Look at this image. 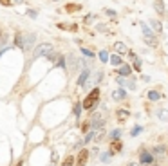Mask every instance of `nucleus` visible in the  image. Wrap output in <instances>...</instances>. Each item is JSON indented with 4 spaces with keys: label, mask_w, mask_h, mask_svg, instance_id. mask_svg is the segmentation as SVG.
<instances>
[{
    "label": "nucleus",
    "mask_w": 168,
    "mask_h": 166,
    "mask_svg": "<svg viewBox=\"0 0 168 166\" xmlns=\"http://www.w3.org/2000/svg\"><path fill=\"white\" fill-rule=\"evenodd\" d=\"M98 98H99V88H92V92L83 99V108H92L98 101Z\"/></svg>",
    "instance_id": "obj_1"
},
{
    "label": "nucleus",
    "mask_w": 168,
    "mask_h": 166,
    "mask_svg": "<svg viewBox=\"0 0 168 166\" xmlns=\"http://www.w3.org/2000/svg\"><path fill=\"white\" fill-rule=\"evenodd\" d=\"M53 52V45L51 43H42V45H38L36 51H35V58H40V56H47V54H51Z\"/></svg>",
    "instance_id": "obj_2"
},
{
    "label": "nucleus",
    "mask_w": 168,
    "mask_h": 166,
    "mask_svg": "<svg viewBox=\"0 0 168 166\" xmlns=\"http://www.w3.org/2000/svg\"><path fill=\"white\" fill-rule=\"evenodd\" d=\"M35 40H36V34H25V38H24V42H22V49H31L33 47V43H35Z\"/></svg>",
    "instance_id": "obj_3"
},
{
    "label": "nucleus",
    "mask_w": 168,
    "mask_h": 166,
    "mask_svg": "<svg viewBox=\"0 0 168 166\" xmlns=\"http://www.w3.org/2000/svg\"><path fill=\"white\" fill-rule=\"evenodd\" d=\"M139 161H141V164H152V163H154V157L150 155L147 150H143V152L139 153Z\"/></svg>",
    "instance_id": "obj_4"
},
{
    "label": "nucleus",
    "mask_w": 168,
    "mask_h": 166,
    "mask_svg": "<svg viewBox=\"0 0 168 166\" xmlns=\"http://www.w3.org/2000/svg\"><path fill=\"white\" fill-rule=\"evenodd\" d=\"M87 157H89V152H87V150H81L80 155H78V163H76V166H85Z\"/></svg>",
    "instance_id": "obj_5"
},
{
    "label": "nucleus",
    "mask_w": 168,
    "mask_h": 166,
    "mask_svg": "<svg viewBox=\"0 0 168 166\" xmlns=\"http://www.w3.org/2000/svg\"><path fill=\"white\" fill-rule=\"evenodd\" d=\"M116 81L119 83V85H123V87H129V88H136V83L132 81V80H127V78H123V76H119Z\"/></svg>",
    "instance_id": "obj_6"
},
{
    "label": "nucleus",
    "mask_w": 168,
    "mask_h": 166,
    "mask_svg": "<svg viewBox=\"0 0 168 166\" xmlns=\"http://www.w3.org/2000/svg\"><path fill=\"white\" fill-rule=\"evenodd\" d=\"M112 98H114L116 101H119V99H125V98H127V92H125L123 88H116V90L112 92Z\"/></svg>",
    "instance_id": "obj_7"
},
{
    "label": "nucleus",
    "mask_w": 168,
    "mask_h": 166,
    "mask_svg": "<svg viewBox=\"0 0 168 166\" xmlns=\"http://www.w3.org/2000/svg\"><path fill=\"white\" fill-rule=\"evenodd\" d=\"M67 65H69V69H71V70H76V67H78V60H76L73 54H69V56H67Z\"/></svg>",
    "instance_id": "obj_8"
},
{
    "label": "nucleus",
    "mask_w": 168,
    "mask_h": 166,
    "mask_svg": "<svg viewBox=\"0 0 168 166\" xmlns=\"http://www.w3.org/2000/svg\"><path fill=\"white\" fill-rule=\"evenodd\" d=\"M89 74H91V72H89V67H85L83 72H81V76H80V80H78V85H83V83L87 81V80H89Z\"/></svg>",
    "instance_id": "obj_9"
},
{
    "label": "nucleus",
    "mask_w": 168,
    "mask_h": 166,
    "mask_svg": "<svg viewBox=\"0 0 168 166\" xmlns=\"http://www.w3.org/2000/svg\"><path fill=\"white\" fill-rule=\"evenodd\" d=\"M143 36H145V42L148 43L150 47H155V45H157V40H155L154 34H143Z\"/></svg>",
    "instance_id": "obj_10"
},
{
    "label": "nucleus",
    "mask_w": 168,
    "mask_h": 166,
    "mask_svg": "<svg viewBox=\"0 0 168 166\" xmlns=\"http://www.w3.org/2000/svg\"><path fill=\"white\" fill-rule=\"evenodd\" d=\"M130 67L129 65H119V74L123 76V78H127V76H130Z\"/></svg>",
    "instance_id": "obj_11"
},
{
    "label": "nucleus",
    "mask_w": 168,
    "mask_h": 166,
    "mask_svg": "<svg viewBox=\"0 0 168 166\" xmlns=\"http://www.w3.org/2000/svg\"><path fill=\"white\" fill-rule=\"evenodd\" d=\"M92 126H94V128H99V126H103V117H101V116H94Z\"/></svg>",
    "instance_id": "obj_12"
},
{
    "label": "nucleus",
    "mask_w": 168,
    "mask_h": 166,
    "mask_svg": "<svg viewBox=\"0 0 168 166\" xmlns=\"http://www.w3.org/2000/svg\"><path fill=\"white\" fill-rule=\"evenodd\" d=\"M121 143H119V141H114V143H112L110 145V153H116V152H121Z\"/></svg>",
    "instance_id": "obj_13"
},
{
    "label": "nucleus",
    "mask_w": 168,
    "mask_h": 166,
    "mask_svg": "<svg viewBox=\"0 0 168 166\" xmlns=\"http://www.w3.org/2000/svg\"><path fill=\"white\" fill-rule=\"evenodd\" d=\"M159 98H161V94H159L157 90H150V92H148V99H150V101H157Z\"/></svg>",
    "instance_id": "obj_14"
},
{
    "label": "nucleus",
    "mask_w": 168,
    "mask_h": 166,
    "mask_svg": "<svg viewBox=\"0 0 168 166\" xmlns=\"http://www.w3.org/2000/svg\"><path fill=\"white\" fill-rule=\"evenodd\" d=\"M109 62H110L114 67H118V65H121V58H119L118 54H114V56H110V60H109Z\"/></svg>",
    "instance_id": "obj_15"
},
{
    "label": "nucleus",
    "mask_w": 168,
    "mask_h": 166,
    "mask_svg": "<svg viewBox=\"0 0 168 166\" xmlns=\"http://www.w3.org/2000/svg\"><path fill=\"white\" fill-rule=\"evenodd\" d=\"M154 7H155V11H159V13H163V11H165V4H163L161 0H155Z\"/></svg>",
    "instance_id": "obj_16"
},
{
    "label": "nucleus",
    "mask_w": 168,
    "mask_h": 166,
    "mask_svg": "<svg viewBox=\"0 0 168 166\" xmlns=\"http://www.w3.org/2000/svg\"><path fill=\"white\" fill-rule=\"evenodd\" d=\"M114 47H116V51H118V52H127V47H125V43H121V42H118Z\"/></svg>",
    "instance_id": "obj_17"
},
{
    "label": "nucleus",
    "mask_w": 168,
    "mask_h": 166,
    "mask_svg": "<svg viewBox=\"0 0 168 166\" xmlns=\"http://www.w3.org/2000/svg\"><path fill=\"white\" fill-rule=\"evenodd\" d=\"M154 152H155V155H159V157H161V155H165V152H166V150H165V146H155V150H154Z\"/></svg>",
    "instance_id": "obj_18"
},
{
    "label": "nucleus",
    "mask_w": 168,
    "mask_h": 166,
    "mask_svg": "<svg viewBox=\"0 0 168 166\" xmlns=\"http://www.w3.org/2000/svg\"><path fill=\"white\" fill-rule=\"evenodd\" d=\"M118 116H119V119L123 121V119L129 117V112H127V110H118Z\"/></svg>",
    "instance_id": "obj_19"
},
{
    "label": "nucleus",
    "mask_w": 168,
    "mask_h": 166,
    "mask_svg": "<svg viewBox=\"0 0 168 166\" xmlns=\"http://www.w3.org/2000/svg\"><path fill=\"white\" fill-rule=\"evenodd\" d=\"M6 42H7V34L6 33H0V47H4Z\"/></svg>",
    "instance_id": "obj_20"
},
{
    "label": "nucleus",
    "mask_w": 168,
    "mask_h": 166,
    "mask_svg": "<svg viewBox=\"0 0 168 166\" xmlns=\"http://www.w3.org/2000/svg\"><path fill=\"white\" fill-rule=\"evenodd\" d=\"M99 60H101V62H109V54H107V51H101V52H99Z\"/></svg>",
    "instance_id": "obj_21"
},
{
    "label": "nucleus",
    "mask_w": 168,
    "mask_h": 166,
    "mask_svg": "<svg viewBox=\"0 0 168 166\" xmlns=\"http://www.w3.org/2000/svg\"><path fill=\"white\" fill-rule=\"evenodd\" d=\"M159 117H161L163 121H168V112L166 110H159Z\"/></svg>",
    "instance_id": "obj_22"
},
{
    "label": "nucleus",
    "mask_w": 168,
    "mask_h": 166,
    "mask_svg": "<svg viewBox=\"0 0 168 166\" xmlns=\"http://www.w3.org/2000/svg\"><path fill=\"white\" fill-rule=\"evenodd\" d=\"M65 9H67V11H78V9H80V5H76V4H69Z\"/></svg>",
    "instance_id": "obj_23"
},
{
    "label": "nucleus",
    "mask_w": 168,
    "mask_h": 166,
    "mask_svg": "<svg viewBox=\"0 0 168 166\" xmlns=\"http://www.w3.org/2000/svg\"><path fill=\"white\" fill-rule=\"evenodd\" d=\"M56 63H58L60 67H63V65H65V60H63V56H60V54H58V58H56Z\"/></svg>",
    "instance_id": "obj_24"
},
{
    "label": "nucleus",
    "mask_w": 168,
    "mask_h": 166,
    "mask_svg": "<svg viewBox=\"0 0 168 166\" xmlns=\"http://www.w3.org/2000/svg\"><path fill=\"white\" fill-rule=\"evenodd\" d=\"M73 163H74V157H67L65 163H63V166H73Z\"/></svg>",
    "instance_id": "obj_25"
},
{
    "label": "nucleus",
    "mask_w": 168,
    "mask_h": 166,
    "mask_svg": "<svg viewBox=\"0 0 168 166\" xmlns=\"http://www.w3.org/2000/svg\"><path fill=\"white\" fill-rule=\"evenodd\" d=\"M152 25H154V29H155V31H161V23H159V22L152 20Z\"/></svg>",
    "instance_id": "obj_26"
},
{
    "label": "nucleus",
    "mask_w": 168,
    "mask_h": 166,
    "mask_svg": "<svg viewBox=\"0 0 168 166\" xmlns=\"http://www.w3.org/2000/svg\"><path fill=\"white\" fill-rule=\"evenodd\" d=\"M119 134H121L119 130H114V132H112V134H110V137H112V139H114V141H116V139L119 137Z\"/></svg>",
    "instance_id": "obj_27"
},
{
    "label": "nucleus",
    "mask_w": 168,
    "mask_h": 166,
    "mask_svg": "<svg viewBox=\"0 0 168 166\" xmlns=\"http://www.w3.org/2000/svg\"><path fill=\"white\" fill-rule=\"evenodd\" d=\"M139 132H141V126H136V128L132 130V135L136 137V135H139Z\"/></svg>",
    "instance_id": "obj_28"
},
{
    "label": "nucleus",
    "mask_w": 168,
    "mask_h": 166,
    "mask_svg": "<svg viewBox=\"0 0 168 166\" xmlns=\"http://www.w3.org/2000/svg\"><path fill=\"white\" fill-rule=\"evenodd\" d=\"M47 58H49L51 62H56V58H58V54H54V52H51V54H47Z\"/></svg>",
    "instance_id": "obj_29"
},
{
    "label": "nucleus",
    "mask_w": 168,
    "mask_h": 166,
    "mask_svg": "<svg viewBox=\"0 0 168 166\" xmlns=\"http://www.w3.org/2000/svg\"><path fill=\"white\" fill-rule=\"evenodd\" d=\"M80 110H81V106L76 103V105H74V114H76V116H80Z\"/></svg>",
    "instance_id": "obj_30"
},
{
    "label": "nucleus",
    "mask_w": 168,
    "mask_h": 166,
    "mask_svg": "<svg viewBox=\"0 0 168 166\" xmlns=\"http://www.w3.org/2000/svg\"><path fill=\"white\" fill-rule=\"evenodd\" d=\"M81 52H83V54H87L89 58H92V52H91V51H87V49H81Z\"/></svg>",
    "instance_id": "obj_31"
},
{
    "label": "nucleus",
    "mask_w": 168,
    "mask_h": 166,
    "mask_svg": "<svg viewBox=\"0 0 168 166\" xmlns=\"http://www.w3.org/2000/svg\"><path fill=\"white\" fill-rule=\"evenodd\" d=\"M101 161H103V163H109V153H103V155H101Z\"/></svg>",
    "instance_id": "obj_32"
},
{
    "label": "nucleus",
    "mask_w": 168,
    "mask_h": 166,
    "mask_svg": "<svg viewBox=\"0 0 168 166\" xmlns=\"http://www.w3.org/2000/svg\"><path fill=\"white\" fill-rule=\"evenodd\" d=\"M134 67H136V69H141V62H139V60H134Z\"/></svg>",
    "instance_id": "obj_33"
},
{
    "label": "nucleus",
    "mask_w": 168,
    "mask_h": 166,
    "mask_svg": "<svg viewBox=\"0 0 168 166\" xmlns=\"http://www.w3.org/2000/svg\"><path fill=\"white\" fill-rule=\"evenodd\" d=\"M94 137V132H91V134H89V135H87V137H85V143H87V141H91V139H92Z\"/></svg>",
    "instance_id": "obj_34"
},
{
    "label": "nucleus",
    "mask_w": 168,
    "mask_h": 166,
    "mask_svg": "<svg viewBox=\"0 0 168 166\" xmlns=\"http://www.w3.org/2000/svg\"><path fill=\"white\" fill-rule=\"evenodd\" d=\"M27 15H29V16H31V18H35V16H36V11H29V13H27Z\"/></svg>",
    "instance_id": "obj_35"
},
{
    "label": "nucleus",
    "mask_w": 168,
    "mask_h": 166,
    "mask_svg": "<svg viewBox=\"0 0 168 166\" xmlns=\"http://www.w3.org/2000/svg\"><path fill=\"white\" fill-rule=\"evenodd\" d=\"M0 4H2V5H9L11 2H9V0H0Z\"/></svg>",
    "instance_id": "obj_36"
},
{
    "label": "nucleus",
    "mask_w": 168,
    "mask_h": 166,
    "mask_svg": "<svg viewBox=\"0 0 168 166\" xmlns=\"http://www.w3.org/2000/svg\"><path fill=\"white\" fill-rule=\"evenodd\" d=\"M25 0H15V4H24Z\"/></svg>",
    "instance_id": "obj_37"
}]
</instances>
